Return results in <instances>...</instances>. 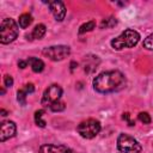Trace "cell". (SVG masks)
I'll use <instances>...</instances> for the list:
<instances>
[{
    "instance_id": "6da1fadb",
    "label": "cell",
    "mask_w": 153,
    "mask_h": 153,
    "mask_svg": "<svg viewBox=\"0 0 153 153\" xmlns=\"http://www.w3.org/2000/svg\"><path fill=\"white\" fill-rule=\"evenodd\" d=\"M126 85V76L120 71H108L98 74L93 80V88L99 93L120 91Z\"/></svg>"
},
{
    "instance_id": "7a4b0ae2",
    "label": "cell",
    "mask_w": 153,
    "mask_h": 153,
    "mask_svg": "<svg viewBox=\"0 0 153 153\" xmlns=\"http://www.w3.org/2000/svg\"><path fill=\"white\" fill-rule=\"evenodd\" d=\"M139 41L140 33L133 29H127L111 41V47L116 50H121L123 48H133L139 43Z\"/></svg>"
},
{
    "instance_id": "3957f363",
    "label": "cell",
    "mask_w": 153,
    "mask_h": 153,
    "mask_svg": "<svg viewBox=\"0 0 153 153\" xmlns=\"http://www.w3.org/2000/svg\"><path fill=\"white\" fill-rule=\"evenodd\" d=\"M19 33V26L12 18H6L0 25V42L1 44H8L13 42Z\"/></svg>"
},
{
    "instance_id": "277c9868",
    "label": "cell",
    "mask_w": 153,
    "mask_h": 153,
    "mask_svg": "<svg viewBox=\"0 0 153 153\" xmlns=\"http://www.w3.org/2000/svg\"><path fill=\"white\" fill-rule=\"evenodd\" d=\"M117 148L121 153H140L142 149L139 141L127 134H120L117 137Z\"/></svg>"
},
{
    "instance_id": "5b68a950",
    "label": "cell",
    "mask_w": 153,
    "mask_h": 153,
    "mask_svg": "<svg viewBox=\"0 0 153 153\" xmlns=\"http://www.w3.org/2000/svg\"><path fill=\"white\" fill-rule=\"evenodd\" d=\"M100 123L97 120L90 118L86 121H82L81 123H79L76 130L80 134L81 137L84 139H92L94 136H97L100 131Z\"/></svg>"
},
{
    "instance_id": "8992f818",
    "label": "cell",
    "mask_w": 153,
    "mask_h": 153,
    "mask_svg": "<svg viewBox=\"0 0 153 153\" xmlns=\"http://www.w3.org/2000/svg\"><path fill=\"white\" fill-rule=\"evenodd\" d=\"M71 54V48L67 45H53L43 49V55L51 61H61Z\"/></svg>"
},
{
    "instance_id": "52a82bcc",
    "label": "cell",
    "mask_w": 153,
    "mask_h": 153,
    "mask_svg": "<svg viewBox=\"0 0 153 153\" xmlns=\"http://www.w3.org/2000/svg\"><path fill=\"white\" fill-rule=\"evenodd\" d=\"M62 96V88L61 86L56 85V84H53L50 85L43 93V97H42V105L45 106V108H50L54 103L59 102L60 98Z\"/></svg>"
},
{
    "instance_id": "ba28073f",
    "label": "cell",
    "mask_w": 153,
    "mask_h": 153,
    "mask_svg": "<svg viewBox=\"0 0 153 153\" xmlns=\"http://www.w3.org/2000/svg\"><path fill=\"white\" fill-rule=\"evenodd\" d=\"M17 131V127L16 123L12 121H4L0 126V141L5 142L6 140L11 139L14 136Z\"/></svg>"
},
{
    "instance_id": "9c48e42d",
    "label": "cell",
    "mask_w": 153,
    "mask_h": 153,
    "mask_svg": "<svg viewBox=\"0 0 153 153\" xmlns=\"http://www.w3.org/2000/svg\"><path fill=\"white\" fill-rule=\"evenodd\" d=\"M48 6L54 16V18L57 20V22H62L65 19V16H66V7L63 5L62 1H49L48 2Z\"/></svg>"
},
{
    "instance_id": "30bf717a",
    "label": "cell",
    "mask_w": 153,
    "mask_h": 153,
    "mask_svg": "<svg viewBox=\"0 0 153 153\" xmlns=\"http://www.w3.org/2000/svg\"><path fill=\"white\" fill-rule=\"evenodd\" d=\"M39 153H73V151L63 145H42Z\"/></svg>"
},
{
    "instance_id": "8fae6325",
    "label": "cell",
    "mask_w": 153,
    "mask_h": 153,
    "mask_svg": "<svg viewBox=\"0 0 153 153\" xmlns=\"http://www.w3.org/2000/svg\"><path fill=\"white\" fill-rule=\"evenodd\" d=\"M27 63L31 66V68L35 73H39L44 69V62L42 60L37 59V57H29Z\"/></svg>"
},
{
    "instance_id": "7c38bea8",
    "label": "cell",
    "mask_w": 153,
    "mask_h": 153,
    "mask_svg": "<svg viewBox=\"0 0 153 153\" xmlns=\"http://www.w3.org/2000/svg\"><path fill=\"white\" fill-rule=\"evenodd\" d=\"M45 31H47L45 25H44V24H38V25H36L35 29L32 30V32H31L29 39H32V38H35V39H41V38L45 35Z\"/></svg>"
},
{
    "instance_id": "4fadbf2b",
    "label": "cell",
    "mask_w": 153,
    "mask_h": 153,
    "mask_svg": "<svg viewBox=\"0 0 153 153\" xmlns=\"http://www.w3.org/2000/svg\"><path fill=\"white\" fill-rule=\"evenodd\" d=\"M31 23H32V17H31V14H29V13H23V14L19 17L18 24H19V26H20L22 29L27 27Z\"/></svg>"
},
{
    "instance_id": "5bb4252c",
    "label": "cell",
    "mask_w": 153,
    "mask_h": 153,
    "mask_svg": "<svg viewBox=\"0 0 153 153\" xmlns=\"http://www.w3.org/2000/svg\"><path fill=\"white\" fill-rule=\"evenodd\" d=\"M43 115H44V110H37L35 112V122L38 127H42V128H44L47 124L45 121L43 120Z\"/></svg>"
},
{
    "instance_id": "9a60e30c",
    "label": "cell",
    "mask_w": 153,
    "mask_h": 153,
    "mask_svg": "<svg viewBox=\"0 0 153 153\" xmlns=\"http://www.w3.org/2000/svg\"><path fill=\"white\" fill-rule=\"evenodd\" d=\"M96 27V22L94 20H90V22H86L84 23L80 27H79V33H85L87 31H91Z\"/></svg>"
},
{
    "instance_id": "2e32d148",
    "label": "cell",
    "mask_w": 153,
    "mask_h": 153,
    "mask_svg": "<svg viewBox=\"0 0 153 153\" xmlns=\"http://www.w3.org/2000/svg\"><path fill=\"white\" fill-rule=\"evenodd\" d=\"M116 23H117V20L114 18V17H111V18H108V19H104L103 22H102V24H100V26L104 29H106V27H111V26H115L116 25Z\"/></svg>"
},
{
    "instance_id": "e0dca14e",
    "label": "cell",
    "mask_w": 153,
    "mask_h": 153,
    "mask_svg": "<svg viewBox=\"0 0 153 153\" xmlns=\"http://www.w3.org/2000/svg\"><path fill=\"white\" fill-rule=\"evenodd\" d=\"M143 48L148 50H153V33H151L143 39Z\"/></svg>"
},
{
    "instance_id": "ac0fdd59",
    "label": "cell",
    "mask_w": 153,
    "mask_h": 153,
    "mask_svg": "<svg viewBox=\"0 0 153 153\" xmlns=\"http://www.w3.org/2000/svg\"><path fill=\"white\" fill-rule=\"evenodd\" d=\"M65 108H66V105H65V103L63 102H61V100H59V102H56V103H54L49 109L51 110V111H62V110H65Z\"/></svg>"
},
{
    "instance_id": "d6986e66",
    "label": "cell",
    "mask_w": 153,
    "mask_h": 153,
    "mask_svg": "<svg viewBox=\"0 0 153 153\" xmlns=\"http://www.w3.org/2000/svg\"><path fill=\"white\" fill-rule=\"evenodd\" d=\"M137 117H139V121L142 122L143 124H148V123H151V116L148 115V112H140Z\"/></svg>"
},
{
    "instance_id": "ffe728a7",
    "label": "cell",
    "mask_w": 153,
    "mask_h": 153,
    "mask_svg": "<svg viewBox=\"0 0 153 153\" xmlns=\"http://www.w3.org/2000/svg\"><path fill=\"white\" fill-rule=\"evenodd\" d=\"M26 92L24 91V90H20V91H18V93H17V99H18V102L20 103V104H25L26 103Z\"/></svg>"
},
{
    "instance_id": "44dd1931",
    "label": "cell",
    "mask_w": 153,
    "mask_h": 153,
    "mask_svg": "<svg viewBox=\"0 0 153 153\" xmlns=\"http://www.w3.org/2000/svg\"><path fill=\"white\" fill-rule=\"evenodd\" d=\"M4 82H5V86L6 87H11L13 85V79L11 75H5L4 76Z\"/></svg>"
},
{
    "instance_id": "7402d4cb",
    "label": "cell",
    "mask_w": 153,
    "mask_h": 153,
    "mask_svg": "<svg viewBox=\"0 0 153 153\" xmlns=\"http://www.w3.org/2000/svg\"><path fill=\"white\" fill-rule=\"evenodd\" d=\"M24 91H25L26 93H32V92L35 91V86H33V84H26L25 87H24Z\"/></svg>"
},
{
    "instance_id": "603a6c76",
    "label": "cell",
    "mask_w": 153,
    "mask_h": 153,
    "mask_svg": "<svg viewBox=\"0 0 153 153\" xmlns=\"http://www.w3.org/2000/svg\"><path fill=\"white\" fill-rule=\"evenodd\" d=\"M123 120H126V121H128V123H129V126H134L135 123L133 122V121H130L129 120V114L128 112H126V114H123Z\"/></svg>"
},
{
    "instance_id": "cb8c5ba5",
    "label": "cell",
    "mask_w": 153,
    "mask_h": 153,
    "mask_svg": "<svg viewBox=\"0 0 153 153\" xmlns=\"http://www.w3.org/2000/svg\"><path fill=\"white\" fill-rule=\"evenodd\" d=\"M18 66H19L20 68H25V67L27 66V61H23V60H20V61L18 62Z\"/></svg>"
},
{
    "instance_id": "d4e9b609",
    "label": "cell",
    "mask_w": 153,
    "mask_h": 153,
    "mask_svg": "<svg viewBox=\"0 0 153 153\" xmlns=\"http://www.w3.org/2000/svg\"><path fill=\"white\" fill-rule=\"evenodd\" d=\"M0 112H1V115H2V116H6V114H7V112H6L5 110H1Z\"/></svg>"
}]
</instances>
